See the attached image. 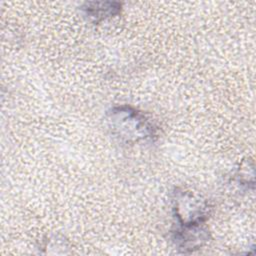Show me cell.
<instances>
[{"label":"cell","mask_w":256,"mask_h":256,"mask_svg":"<svg viewBox=\"0 0 256 256\" xmlns=\"http://www.w3.org/2000/svg\"><path fill=\"white\" fill-rule=\"evenodd\" d=\"M108 128L118 139L125 142L150 140L155 137L152 123L136 109L121 105L111 108L107 114Z\"/></svg>","instance_id":"1"},{"label":"cell","mask_w":256,"mask_h":256,"mask_svg":"<svg viewBox=\"0 0 256 256\" xmlns=\"http://www.w3.org/2000/svg\"><path fill=\"white\" fill-rule=\"evenodd\" d=\"M173 241L182 252H190L201 247L208 240V229L204 223L178 226L172 232Z\"/></svg>","instance_id":"3"},{"label":"cell","mask_w":256,"mask_h":256,"mask_svg":"<svg viewBox=\"0 0 256 256\" xmlns=\"http://www.w3.org/2000/svg\"><path fill=\"white\" fill-rule=\"evenodd\" d=\"M174 217L178 226L202 224L208 217V206L191 192L178 191L173 198Z\"/></svg>","instance_id":"2"},{"label":"cell","mask_w":256,"mask_h":256,"mask_svg":"<svg viewBox=\"0 0 256 256\" xmlns=\"http://www.w3.org/2000/svg\"><path fill=\"white\" fill-rule=\"evenodd\" d=\"M82 10L89 19L99 22L118 14L121 4L118 2H87L82 6Z\"/></svg>","instance_id":"4"}]
</instances>
